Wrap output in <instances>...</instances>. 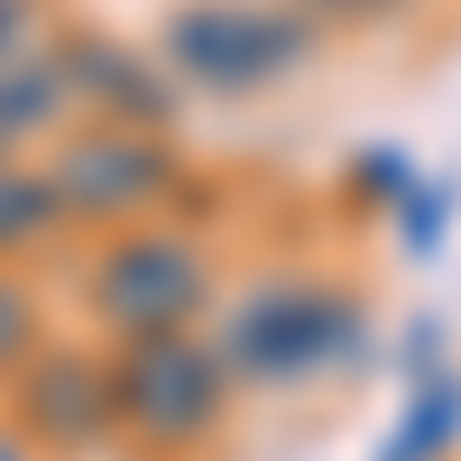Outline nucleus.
Listing matches in <instances>:
<instances>
[{
    "instance_id": "0eeeda50",
    "label": "nucleus",
    "mask_w": 461,
    "mask_h": 461,
    "mask_svg": "<svg viewBox=\"0 0 461 461\" xmlns=\"http://www.w3.org/2000/svg\"><path fill=\"white\" fill-rule=\"evenodd\" d=\"M56 93H65V65H56V56H28V47H10V56H0V139L37 130V121L56 111Z\"/></svg>"
},
{
    "instance_id": "f257e3e1",
    "label": "nucleus",
    "mask_w": 461,
    "mask_h": 461,
    "mask_svg": "<svg viewBox=\"0 0 461 461\" xmlns=\"http://www.w3.org/2000/svg\"><path fill=\"white\" fill-rule=\"evenodd\" d=\"M111 388H121V415L139 434L185 443V434H203V415H212V351L185 341V332H130V360H121Z\"/></svg>"
},
{
    "instance_id": "9b49d317",
    "label": "nucleus",
    "mask_w": 461,
    "mask_h": 461,
    "mask_svg": "<svg viewBox=\"0 0 461 461\" xmlns=\"http://www.w3.org/2000/svg\"><path fill=\"white\" fill-rule=\"evenodd\" d=\"M323 10H378V0H323Z\"/></svg>"
},
{
    "instance_id": "6e6552de",
    "label": "nucleus",
    "mask_w": 461,
    "mask_h": 461,
    "mask_svg": "<svg viewBox=\"0 0 461 461\" xmlns=\"http://www.w3.org/2000/svg\"><path fill=\"white\" fill-rule=\"evenodd\" d=\"M47 212H56V185H28V176L0 167V240H28Z\"/></svg>"
},
{
    "instance_id": "423d86ee",
    "label": "nucleus",
    "mask_w": 461,
    "mask_h": 461,
    "mask_svg": "<svg viewBox=\"0 0 461 461\" xmlns=\"http://www.w3.org/2000/svg\"><path fill=\"white\" fill-rule=\"evenodd\" d=\"M37 425L47 434H65V443H93L102 434V415H121V388L111 378H93L84 360H56V369H37Z\"/></svg>"
},
{
    "instance_id": "9d476101",
    "label": "nucleus",
    "mask_w": 461,
    "mask_h": 461,
    "mask_svg": "<svg viewBox=\"0 0 461 461\" xmlns=\"http://www.w3.org/2000/svg\"><path fill=\"white\" fill-rule=\"evenodd\" d=\"M10 28H19V0H0V56H10Z\"/></svg>"
},
{
    "instance_id": "7ed1b4c3",
    "label": "nucleus",
    "mask_w": 461,
    "mask_h": 461,
    "mask_svg": "<svg viewBox=\"0 0 461 461\" xmlns=\"http://www.w3.org/2000/svg\"><path fill=\"white\" fill-rule=\"evenodd\" d=\"M286 56H295V28L258 19V10H230V0L176 19V65L203 74V84H258V74H277Z\"/></svg>"
},
{
    "instance_id": "39448f33",
    "label": "nucleus",
    "mask_w": 461,
    "mask_h": 461,
    "mask_svg": "<svg viewBox=\"0 0 461 461\" xmlns=\"http://www.w3.org/2000/svg\"><path fill=\"white\" fill-rule=\"evenodd\" d=\"M323 332H332V314L314 295H258L240 341H230V360H249V369H304L323 351Z\"/></svg>"
},
{
    "instance_id": "1a4fd4ad",
    "label": "nucleus",
    "mask_w": 461,
    "mask_h": 461,
    "mask_svg": "<svg viewBox=\"0 0 461 461\" xmlns=\"http://www.w3.org/2000/svg\"><path fill=\"white\" fill-rule=\"evenodd\" d=\"M19 351H28V295L0 277V360H19Z\"/></svg>"
},
{
    "instance_id": "f03ea898",
    "label": "nucleus",
    "mask_w": 461,
    "mask_h": 461,
    "mask_svg": "<svg viewBox=\"0 0 461 461\" xmlns=\"http://www.w3.org/2000/svg\"><path fill=\"white\" fill-rule=\"evenodd\" d=\"M93 295H102V323H121V332H176L203 304V258L176 240H130L102 258Z\"/></svg>"
},
{
    "instance_id": "20e7f679",
    "label": "nucleus",
    "mask_w": 461,
    "mask_h": 461,
    "mask_svg": "<svg viewBox=\"0 0 461 461\" xmlns=\"http://www.w3.org/2000/svg\"><path fill=\"white\" fill-rule=\"evenodd\" d=\"M47 185H56V203H74V212H130V203H148L167 185V158L148 139H130V130H102L84 148H65Z\"/></svg>"
}]
</instances>
